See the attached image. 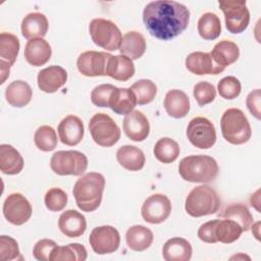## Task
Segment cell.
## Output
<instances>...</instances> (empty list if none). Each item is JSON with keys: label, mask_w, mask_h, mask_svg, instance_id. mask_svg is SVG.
<instances>
[{"label": "cell", "mask_w": 261, "mask_h": 261, "mask_svg": "<svg viewBox=\"0 0 261 261\" xmlns=\"http://www.w3.org/2000/svg\"><path fill=\"white\" fill-rule=\"evenodd\" d=\"M143 21L151 36L168 41L188 28L190 11L186 5L176 1H152L144 8Z\"/></svg>", "instance_id": "obj_1"}, {"label": "cell", "mask_w": 261, "mask_h": 261, "mask_svg": "<svg viewBox=\"0 0 261 261\" xmlns=\"http://www.w3.org/2000/svg\"><path fill=\"white\" fill-rule=\"evenodd\" d=\"M105 178L99 172H88L80 177L72 189L76 206L85 212L95 211L101 204Z\"/></svg>", "instance_id": "obj_2"}, {"label": "cell", "mask_w": 261, "mask_h": 261, "mask_svg": "<svg viewBox=\"0 0 261 261\" xmlns=\"http://www.w3.org/2000/svg\"><path fill=\"white\" fill-rule=\"evenodd\" d=\"M218 172L216 160L208 155H190L182 158L178 164L179 175L190 182H211Z\"/></svg>", "instance_id": "obj_3"}, {"label": "cell", "mask_w": 261, "mask_h": 261, "mask_svg": "<svg viewBox=\"0 0 261 261\" xmlns=\"http://www.w3.org/2000/svg\"><path fill=\"white\" fill-rule=\"evenodd\" d=\"M221 205L217 192L210 186L194 188L186 198L185 209L193 217H202L218 212Z\"/></svg>", "instance_id": "obj_4"}, {"label": "cell", "mask_w": 261, "mask_h": 261, "mask_svg": "<svg viewBox=\"0 0 261 261\" xmlns=\"http://www.w3.org/2000/svg\"><path fill=\"white\" fill-rule=\"evenodd\" d=\"M223 139L232 145L247 143L252 136L250 122L245 113L239 108H228L220 119Z\"/></svg>", "instance_id": "obj_5"}, {"label": "cell", "mask_w": 261, "mask_h": 261, "mask_svg": "<svg viewBox=\"0 0 261 261\" xmlns=\"http://www.w3.org/2000/svg\"><path fill=\"white\" fill-rule=\"evenodd\" d=\"M89 32L92 41L97 46L108 51L119 49L122 35L113 21L101 17L94 18L89 24Z\"/></svg>", "instance_id": "obj_6"}, {"label": "cell", "mask_w": 261, "mask_h": 261, "mask_svg": "<svg viewBox=\"0 0 261 261\" xmlns=\"http://www.w3.org/2000/svg\"><path fill=\"white\" fill-rule=\"evenodd\" d=\"M89 130L94 142L101 147H112L120 139V128L106 113H96L89 122Z\"/></svg>", "instance_id": "obj_7"}, {"label": "cell", "mask_w": 261, "mask_h": 261, "mask_svg": "<svg viewBox=\"0 0 261 261\" xmlns=\"http://www.w3.org/2000/svg\"><path fill=\"white\" fill-rule=\"evenodd\" d=\"M51 169L58 175H82L88 167L87 156L75 150L57 151L50 160Z\"/></svg>", "instance_id": "obj_8"}, {"label": "cell", "mask_w": 261, "mask_h": 261, "mask_svg": "<svg viewBox=\"0 0 261 261\" xmlns=\"http://www.w3.org/2000/svg\"><path fill=\"white\" fill-rule=\"evenodd\" d=\"M225 18V27L231 34L243 33L250 22V12L246 1L221 0L218 2Z\"/></svg>", "instance_id": "obj_9"}, {"label": "cell", "mask_w": 261, "mask_h": 261, "mask_svg": "<svg viewBox=\"0 0 261 261\" xmlns=\"http://www.w3.org/2000/svg\"><path fill=\"white\" fill-rule=\"evenodd\" d=\"M187 137L193 146L199 149H210L216 142L215 126L206 117H194L188 124Z\"/></svg>", "instance_id": "obj_10"}, {"label": "cell", "mask_w": 261, "mask_h": 261, "mask_svg": "<svg viewBox=\"0 0 261 261\" xmlns=\"http://www.w3.org/2000/svg\"><path fill=\"white\" fill-rule=\"evenodd\" d=\"M89 243L93 251L98 255L115 252L120 245L118 230L111 225L94 227L89 237Z\"/></svg>", "instance_id": "obj_11"}, {"label": "cell", "mask_w": 261, "mask_h": 261, "mask_svg": "<svg viewBox=\"0 0 261 261\" xmlns=\"http://www.w3.org/2000/svg\"><path fill=\"white\" fill-rule=\"evenodd\" d=\"M32 205L20 193H12L3 203V215L13 225L25 223L32 216Z\"/></svg>", "instance_id": "obj_12"}, {"label": "cell", "mask_w": 261, "mask_h": 261, "mask_svg": "<svg viewBox=\"0 0 261 261\" xmlns=\"http://www.w3.org/2000/svg\"><path fill=\"white\" fill-rule=\"evenodd\" d=\"M111 56L106 52L86 51L77 57L76 67L85 76H105Z\"/></svg>", "instance_id": "obj_13"}, {"label": "cell", "mask_w": 261, "mask_h": 261, "mask_svg": "<svg viewBox=\"0 0 261 261\" xmlns=\"http://www.w3.org/2000/svg\"><path fill=\"white\" fill-rule=\"evenodd\" d=\"M141 213L146 222L151 224L162 223L171 213L170 200L163 194L151 195L143 203Z\"/></svg>", "instance_id": "obj_14"}, {"label": "cell", "mask_w": 261, "mask_h": 261, "mask_svg": "<svg viewBox=\"0 0 261 261\" xmlns=\"http://www.w3.org/2000/svg\"><path fill=\"white\" fill-rule=\"evenodd\" d=\"M122 128L128 139L134 142H142L149 136L150 123L142 111L133 110L125 115L122 121Z\"/></svg>", "instance_id": "obj_15"}, {"label": "cell", "mask_w": 261, "mask_h": 261, "mask_svg": "<svg viewBox=\"0 0 261 261\" xmlns=\"http://www.w3.org/2000/svg\"><path fill=\"white\" fill-rule=\"evenodd\" d=\"M186 67L189 71L197 75L219 74L225 69L212 59L210 53L202 51L189 54L186 58Z\"/></svg>", "instance_id": "obj_16"}, {"label": "cell", "mask_w": 261, "mask_h": 261, "mask_svg": "<svg viewBox=\"0 0 261 261\" xmlns=\"http://www.w3.org/2000/svg\"><path fill=\"white\" fill-rule=\"evenodd\" d=\"M57 132L62 144L67 146H75L83 140L85 127L80 117L70 114L65 116L59 122Z\"/></svg>", "instance_id": "obj_17"}, {"label": "cell", "mask_w": 261, "mask_h": 261, "mask_svg": "<svg viewBox=\"0 0 261 261\" xmlns=\"http://www.w3.org/2000/svg\"><path fill=\"white\" fill-rule=\"evenodd\" d=\"M37 81L41 91L48 94L54 93L65 85L67 72L59 65H51L39 71Z\"/></svg>", "instance_id": "obj_18"}, {"label": "cell", "mask_w": 261, "mask_h": 261, "mask_svg": "<svg viewBox=\"0 0 261 261\" xmlns=\"http://www.w3.org/2000/svg\"><path fill=\"white\" fill-rule=\"evenodd\" d=\"M58 228L68 238H79L87 229L86 217L76 210H66L59 216Z\"/></svg>", "instance_id": "obj_19"}, {"label": "cell", "mask_w": 261, "mask_h": 261, "mask_svg": "<svg viewBox=\"0 0 261 261\" xmlns=\"http://www.w3.org/2000/svg\"><path fill=\"white\" fill-rule=\"evenodd\" d=\"M24 58L33 66H41L49 61L52 55L50 44L43 38L29 40L24 47Z\"/></svg>", "instance_id": "obj_20"}, {"label": "cell", "mask_w": 261, "mask_h": 261, "mask_svg": "<svg viewBox=\"0 0 261 261\" xmlns=\"http://www.w3.org/2000/svg\"><path fill=\"white\" fill-rule=\"evenodd\" d=\"M163 105L167 114L173 118H182L190 111V99L188 95L177 89L170 90L166 93Z\"/></svg>", "instance_id": "obj_21"}, {"label": "cell", "mask_w": 261, "mask_h": 261, "mask_svg": "<svg viewBox=\"0 0 261 261\" xmlns=\"http://www.w3.org/2000/svg\"><path fill=\"white\" fill-rule=\"evenodd\" d=\"M48 28V19L41 12H31L21 21V34L28 40L45 37Z\"/></svg>", "instance_id": "obj_22"}, {"label": "cell", "mask_w": 261, "mask_h": 261, "mask_svg": "<svg viewBox=\"0 0 261 261\" xmlns=\"http://www.w3.org/2000/svg\"><path fill=\"white\" fill-rule=\"evenodd\" d=\"M192 252L190 242L179 237L167 240L162 248V256L166 261H189Z\"/></svg>", "instance_id": "obj_23"}, {"label": "cell", "mask_w": 261, "mask_h": 261, "mask_svg": "<svg viewBox=\"0 0 261 261\" xmlns=\"http://www.w3.org/2000/svg\"><path fill=\"white\" fill-rule=\"evenodd\" d=\"M136 105L137 99L130 88H114L109 99V108L113 112L126 115L135 109Z\"/></svg>", "instance_id": "obj_24"}, {"label": "cell", "mask_w": 261, "mask_h": 261, "mask_svg": "<svg viewBox=\"0 0 261 261\" xmlns=\"http://www.w3.org/2000/svg\"><path fill=\"white\" fill-rule=\"evenodd\" d=\"M116 159L120 166L129 171L141 170L146 162L144 152L133 145H124L116 152Z\"/></svg>", "instance_id": "obj_25"}, {"label": "cell", "mask_w": 261, "mask_h": 261, "mask_svg": "<svg viewBox=\"0 0 261 261\" xmlns=\"http://www.w3.org/2000/svg\"><path fill=\"white\" fill-rule=\"evenodd\" d=\"M23 158L20 153L11 145L2 144L0 146V170L4 174L14 175L23 168Z\"/></svg>", "instance_id": "obj_26"}, {"label": "cell", "mask_w": 261, "mask_h": 261, "mask_svg": "<svg viewBox=\"0 0 261 261\" xmlns=\"http://www.w3.org/2000/svg\"><path fill=\"white\" fill-rule=\"evenodd\" d=\"M33 97L31 86L21 80L13 81L5 90L6 101L13 107L21 108L27 106Z\"/></svg>", "instance_id": "obj_27"}, {"label": "cell", "mask_w": 261, "mask_h": 261, "mask_svg": "<svg viewBox=\"0 0 261 261\" xmlns=\"http://www.w3.org/2000/svg\"><path fill=\"white\" fill-rule=\"evenodd\" d=\"M146 40L144 36L136 31L127 32L122 36L119 51L132 60L139 59L146 51Z\"/></svg>", "instance_id": "obj_28"}, {"label": "cell", "mask_w": 261, "mask_h": 261, "mask_svg": "<svg viewBox=\"0 0 261 261\" xmlns=\"http://www.w3.org/2000/svg\"><path fill=\"white\" fill-rule=\"evenodd\" d=\"M154 236L150 228L144 225H133L125 233L127 247L136 252L147 250L153 243Z\"/></svg>", "instance_id": "obj_29"}, {"label": "cell", "mask_w": 261, "mask_h": 261, "mask_svg": "<svg viewBox=\"0 0 261 261\" xmlns=\"http://www.w3.org/2000/svg\"><path fill=\"white\" fill-rule=\"evenodd\" d=\"M135 74V64L133 60L122 54L111 56L108 68H107V75L119 81V82H126Z\"/></svg>", "instance_id": "obj_30"}, {"label": "cell", "mask_w": 261, "mask_h": 261, "mask_svg": "<svg viewBox=\"0 0 261 261\" xmlns=\"http://www.w3.org/2000/svg\"><path fill=\"white\" fill-rule=\"evenodd\" d=\"M209 53L218 65L225 68L238 60L240 56V49L234 42L222 40L215 44L214 48Z\"/></svg>", "instance_id": "obj_31"}, {"label": "cell", "mask_w": 261, "mask_h": 261, "mask_svg": "<svg viewBox=\"0 0 261 261\" xmlns=\"http://www.w3.org/2000/svg\"><path fill=\"white\" fill-rule=\"evenodd\" d=\"M20 48L19 40L10 33L0 34V64L11 67L18 55Z\"/></svg>", "instance_id": "obj_32"}, {"label": "cell", "mask_w": 261, "mask_h": 261, "mask_svg": "<svg viewBox=\"0 0 261 261\" xmlns=\"http://www.w3.org/2000/svg\"><path fill=\"white\" fill-rule=\"evenodd\" d=\"M88 257L86 248L79 243H71L66 246H56L51 255L50 261H85Z\"/></svg>", "instance_id": "obj_33"}, {"label": "cell", "mask_w": 261, "mask_h": 261, "mask_svg": "<svg viewBox=\"0 0 261 261\" xmlns=\"http://www.w3.org/2000/svg\"><path fill=\"white\" fill-rule=\"evenodd\" d=\"M242 226L234 220L229 218L218 219L215 227V237L217 242L223 244H231L240 239L243 233Z\"/></svg>", "instance_id": "obj_34"}, {"label": "cell", "mask_w": 261, "mask_h": 261, "mask_svg": "<svg viewBox=\"0 0 261 261\" xmlns=\"http://www.w3.org/2000/svg\"><path fill=\"white\" fill-rule=\"evenodd\" d=\"M198 33L204 40H215L220 36L221 22L217 14L206 12L198 20Z\"/></svg>", "instance_id": "obj_35"}, {"label": "cell", "mask_w": 261, "mask_h": 261, "mask_svg": "<svg viewBox=\"0 0 261 261\" xmlns=\"http://www.w3.org/2000/svg\"><path fill=\"white\" fill-rule=\"evenodd\" d=\"M219 216L222 218H229L237 221L242 226L243 231H248L254 223L253 216L250 210L242 203H233L228 205L222 211V213L219 214Z\"/></svg>", "instance_id": "obj_36"}, {"label": "cell", "mask_w": 261, "mask_h": 261, "mask_svg": "<svg viewBox=\"0 0 261 261\" xmlns=\"http://www.w3.org/2000/svg\"><path fill=\"white\" fill-rule=\"evenodd\" d=\"M179 151L178 144L170 138L159 139L153 149L156 159L165 164L175 161L179 155Z\"/></svg>", "instance_id": "obj_37"}, {"label": "cell", "mask_w": 261, "mask_h": 261, "mask_svg": "<svg viewBox=\"0 0 261 261\" xmlns=\"http://www.w3.org/2000/svg\"><path fill=\"white\" fill-rule=\"evenodd\" d=\"M130 90L134 92L137 104L145 105L153 101L157 94V87L151 81L147 79L139 80L130 86Z\"/></svg>", "instance_id": "obj_38"}, {"label": "cell", "mask_w": 261, "mask_h": 261, "mask_svg": "<svg viewBox=\"0 0 261 261\" xmlns=\"http://www.w3.org/2000/svg\"><path fill=\"white\" fill-rule=\"evenodd\" d=\"M36 147L43 152H50L57 146V135L55 129L50 125L38 127L34 135Z\"/></svg>", "instance_id": "obj_39"}, {"label": "cell", "mask_w": 261, "mask_h": 261, "mask_svg": "<svg viewBox=\"0 0 261 261\" xmlns=\"http://www.w3.org/2000/svg\"><path fill=\"white\" fill-rule=\"evenodd\" d=\"M67 195L60 188H52L47 191L44 198L45 206L48 210L53 212L61 211L67 205Z\"/></svg>", "instance_id": "obj_40"}, {"label": "cell", "mask_w": 261, "mask_h": 261, "mask_svg": "<svg viewBox=\"0 0 261 261\" xmlns=\"http://www.w3.org/2000/svg\"><path fill=\"white\" fill-rule=\"evenodd\" d=\"M217 90L222 98L226 100H232L241 94L242 85L236 76L228 75L218 82Z\"/></svg>", "instance_id": "obj_41"}, {"label": "cell", "mask_w": 261, "mask_h": 261, "mask_svg": "<svg viewBox=\"0 0 261 261\" xmlns=\"http://www.w3.org/2000/svg\"><path fill=\"white\" fill-rule=\"evenodd\" d=\"M193 95L199 106H205L214 101L216 90L209 82H199L194 86Z\"/></svg>", "instance_id": "obj_42"}, {"label": "cell", "mask_w": 261, "mask_h": 261, "mask_svg": "<svg viewBox=\"0 0 261 261\" xmlns=\"http://www.w3.org/2000/svg\"><path fill=\"white\" fill-rule=\"evenodd\" d=\"M0 259L2 261L22 259L19 253L18 244L13 238L8 236L0 237Z\"/></svg>", "instance_id": "obj_43"}, {"label": "cell", "mask_w": 261, "mask_h": 261, "mask_svg": "<svg viewBox=\"0 0 261 261\" xmlns=\"http://www.w3.org/2000/svg\"><path fill=\"white\" fill-rule=\"evenodd\" d=\"M115 86L102 84L95 87L91 92V101L98 107H109V99Z\"/></svg>", "instance_id": "obj_44"}, {"label": "cell", "mask_w": 261, "mask_h": 261, "mask_svg": "<svg viewBox=\"0 0 261 261\" xmlns=\"http://www.w3.org/2000/svg\"><path fill=\"white\" fill-rule=\"evenodd\" d=\"M57 244L50 239L38 241L33 248V255L39 261H50V255Z\"/></svg>", "instance_id": "obj_45"}, {"label": "cell", "mask_w": 261, "mask_h": 261, "mask_svg": "<svg viewBox=\"0 0 261 261\" xmlns=\"http://www.w3.org/2000/svg\"><path fill=\"white\" fill-rule=\"evenodd\" d=\"M218 222V219L209 220L203 223L198 229V238L208 244H215L217 243V239L215 237V227Z\"/></svg>", "instance_id": "obj_46"}, {"label": "cell", "mask_w": 261, "mask_h": 261, "mask_svg": "<svg viewBox=\"0 0 261 261\" xmlns=\"http://www.w3.org/2000/svg\"><path fill=\"white\" fill-rule=\"evenodd\" d=\"M260 99H261L260 89H256L252 91L247 96V99H246V104L249 111L257 119H260Z\"/></svg>", "instance_id": "obj_47"}]
</instances>
